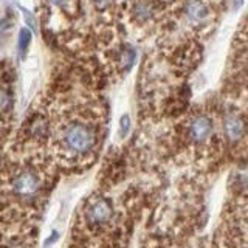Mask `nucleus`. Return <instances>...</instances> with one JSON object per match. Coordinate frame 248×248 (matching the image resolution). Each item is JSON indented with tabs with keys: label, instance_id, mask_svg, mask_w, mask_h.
<instances>
[{
	"label": "nucleus",
	"instance_id": "obj_1",
	"mask_svg": "<svg viewBox=\"0 0 248 248\" xmlns=\"http://www.w3.org/2000/svg\"><path fill=\"white\" fill-rule=\"evenodd\" d=\"M64 143L72 152L85 154L93 149V146L96 143V135L89 126H85L82 123H75L65 130Z\"/></svg>",
	"mask_w": 248,
	"mask_h": 248
},
{
	"label": "nucleus",
	"instance_id": "obj_2",
	"mask_svg": "<svg viewBox=\"0 0 248 248\" xmlns=\"http://www.w3.org/2000/svg\"><path fill=\"white\" fill-rule=\"evenodd\" d=\"M213 134V123L205 115L196 116L189 124V137L194 143H205Z\"/></svg>",
	"mask_w": 248,
	"mask_h": 248
},
{
	"label": "nucleus",
	"instance_id": "obj_3",
	"mask_svg": "<svg viewBox=\"0 0 248 248\" xmlns=\"http://www.w3.org/2000/svg\"><path fill=\"white\" fill-rule=\"evenodd\" d=\"M112 206L107 200L104 199H98L90 205V208L87 209V219L90 223L95 225H103L107 223L112 219Z\"/></svg>",
	"mask_w": 248,
	"mask_h": 248
},
{
	"label": "nucleus",
	"instance_id": "obj_4",
	"mask_svg": "<svg viewBox=\"0 0 248 248\" xmlns=\"http://www.w3.org/2000/svg\"><path fill=\"white\" fill-rule=\"evenodd\" d=\"M14 192L20 197H30L39 189V180L33 172H22L13 183Z\"/></svg>",
	"mask_w": 248,
	"mask_h": 248
},
{
	"label": "nucleus",
	"instance_id": "obj_5",
	"mask_svg": "<svg viewBox=\"0 0 248 248\" xmlns=\"http://www.w3.org/2000/svg\"><path fill=\"white\" fill-rule=\"evenodd\" d=\"M223 127H225V135L232 143L239 141L245 134V123L237 115H228L223 121Z\"/></svg>",
	"mask_w": 248,
	"mask_h": 248
},
{
	"label": "nucleus",
	"instance_id": "obj_6",
	"mask_svg": "<svg viewBox=\"0 0 248 248\" xmlns=\"http://www.w3.org/2000/svg\"><path fill=\"white\" fill-rule=\"evenodd\" d=\"M185 14L191 22H202L208 16V8L202 0H188L185 6Z\"/></svg>",
	"mask_w": 248,
	"mask_h": 248
},
{
	"label": "nucleus",
	"instance_id": "obj_7",
	"mask_svg": "<svg viewBox=\"0 0 248 248\" xmlns=\"http://www.w3.org/2000/svg\"><path fill=\"white\" fill-rule=\"evenodd\" d=\"M134 14H135V17L141 22L151 19L154 14V5L149 0H140L134 8Z\"/></svg>",
	"mask_w": 248,
	"mask_h": 248
},
{
	"label": "nucleus",
	"instance_id": "obj_8",
	"mask_svg": "<svg viewBox=\"0 0 248 248\" xmlns=\"http://www.w3.org/2000/svg\"><path fill=\"white\" fill-rule=\"evenodd\" d=\"M31 37H33V33H31V30L30 28H22L19 31V39H17V46H19V51L20 54H23L27 50H28V46L31 44Z\"/></svg>",
	"mask_w": 248,
	"mask_h": 248
},
{
	"label": "nucleus",
	"instance_id": "obj_9",
	"mask_svg": "<svg viewBox=\"0 0 248 248\" xmlns=\"http://www.w3.org/2000/svg\"><path fill=\"white\" fill-rule=\"evenodd\" d=\"M135 62V51L134 48H126L123 50L121 56H120V64L124 70H129Z\"/></svg>",
	"mask_w": 248,
	"mask_h": 248
},
{
	"label": "nucleus",
	"instance_id": "obj_10",
	"mask_svg": "<svg viewBox=\"0 0 248 248\" xmlns=\"http://www.w3.org/2000/svg\"><path fill=\"white\" fill-rule=\"evenodd\" d=\"M30 132H31V135H33V137H44L46 134V124H45V121L41 120V118H37L33 124H31Z\"/></svg>",
	"mask_w": 248,
	"mask_h": 248
},
{
	"label": "nucleus",
	"instance_id": "obj_11",
	"mask_svg": "<svg viewBox=\"0 0 248 248\" xmlns=\"http://www.w3.org/2000/svg\"><path fill=\"white\" fill-rule=\"evenodd\" d=\"M13 106V98L6 90H0V113L8 112Z\"/></svg>",
	"mask_w": 248,
	"mask_h": 248
},
{
	"label": "nucleus",
	"instance_id": "obj_12",
	"mask_svg": "<svg viewBox=\"0 0 248 248\" xmlns=\"http://www.w3.org/2000/svg\"><path fill=\"white\" fill-rule=\"evenodd\" d=\"M130 130V118L129 115H123L121 120H120V135L121 137H126Z\"/></svg>",
	"mask_w": 248,
	"mask_h": 248
},
{
	"label": "nucleus",
	"instance_id": "obj_13",
	"mask_svg": "<svg viewBox=\"0 0 248 248\" xmlns=\"http://www.w3.org/2000/svg\"><path fill=\"white\" fill-rule=\"evenodd\" d=\"M20 11H22V14H23V19H25V22L28 23V27H30L31 30H34V28H36V19H34L33 13L28 11L27 8H23V6H20Z\"/></svg>",
	"mask_w": 248,
	"mask_h": 248
},
{
	"label": "nucleus",
	"instance_id": "obj_14",
	"mask_svg": "<svg viewBox=\"0 0 248 248\" xmlns=\"http://www.w3.org/2000/svg\"><path fill=\"white\" fill-rule=\"evenodd\" d=\"M110 3H112V0H93V5H95L98 10H106Z\"/></svg>",
	"mask_w": 248,
	"mask_h": 248
},
{
	"label": "nucleus",
	"instance_id": "obj_15",
	"mask_svg": "<svg viewBox=\"0 0 248 248\" xmlns=\"http://www.w3.org/2000/svg\"><path fill=\"white\" fill-rule=\"evenodd\" d=\"M239 180H240V185L248 186V168H245L242 172L239 174Z\"/></svg>",
	"mask_w": 248,
	"mask_h": 248
},
{
	"label": "nucleus",
	"instance_id": "obj_16",
	"mask_svg": "<svg viewBox=\"0 0 248 248\" xmlns=\"http://www.w3.org/2000/svg\"><path fill=\"white\" fill-rule=\"evenodd\" d=\"M67 2H68V0H50V3L51 5H56V6H64Z\"/></svg>",
	"mask_w": 248,
	"mask_h": 248
},
{
	"label": "nucleus",
	"instance_id": "obj_17",
	"mask_svg": "<svg viewBox=\"0 0 248 248\" xmlns=\"http://www.w3.org/2000/svg\"><path fill=\"white\" fill-rule=\"evenodd\" d=\"M244 3V0H234V2H232V10L234 11H237L239 8H240V5Z\"/></svg>",
	"mask_w": 248,
	"mask_h": 248
},
{
	"label": "nucleus",
	"instance_id": "obj_18",
	"mask_svg": "<svg viewBox=\"0 0 248 248\" xmlns=\"http://www.w3.org/2000/svg\"><path fill=\"white\" fill-rule=\"evenodd\" d=\"M58 239V232L56 231H53V234H51V237L48 239V240H46V242H45V245H50L51 242H54V240H56Z\"/></svg>",
	"mask_w": 248,
	"mask_h": 248
}]
</instances>
